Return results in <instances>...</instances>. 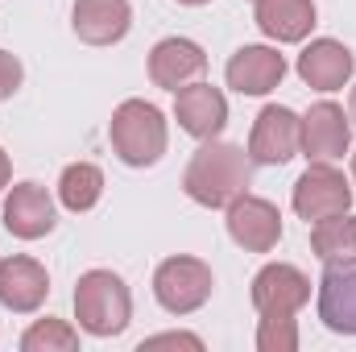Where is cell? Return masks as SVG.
Returning <instances> with one entry per match:
<instances>
[{
  "instance_id": "1",
  "label": "cell",
  "mask_w": 356,
  "mask_h": 352,
  "mask_svg": "<svg viewBox=\"0 0 356 352\" xmlns=\"http://www.w3.org/2000/svg\"><path fill=\"white\" fill-rule=\"evenodd\" d=\"M253 182V162L241 145H228V141H207L186 175H182V191L203 203V207H228L236 195H245Z\"/></svg>"
},
{
  "instance_id": "2",
  "label": "cell",
  "mask_w": 356,
  "mask_h": 352,
  "mask_svg": "<svg viewBox=\"0 0 356 352\" xmlns=\"http://www.w3.org/2000/svg\"><path fill=\"white\" fill-rule=\"evenodd\" d=\"M133 298L112 269H88L75 286V319L91 336H120L129 328Z\"/></svg>"
},
{
  "instance_id": "3",
  "label": "cell",
  "mask_w": 356,
  "mask_h": 352,
  "mask_svg": "<svg viewBox=\"0 0 356 352\" xmlns=\"http://www.w3.org/2000/svg\"><path fill=\"white\" fill-rule=\"evenodd\" d=\"M112 150L124 166H154L166 154V120L145 99H124L108 125Z\"/></svg>"
},
{
  "instance_id": "4",
  "label": "cell",
  "mask_w": 356,
  "mask_h": 352,
  "mask_svg": "<svg viewBox=\"0 0 356 352\" xmlns=\"http://www.w3.org/2000/svg\"><path fill=\"white\" fill-rule=\"evenodd\" d=\"M211 265H203L199 257H170L158 265L154 273V294L170 315H191L211 298Z\"/></svg>"
},
{
  "instance_id": "5",
  "label": "cell",
  "mask_w": 356,
  "mask_h": 352,
  "mask_svg": "<svg viewBox=\"0 0 356 352\" xmlns=\"http://www.w3.org/2000/svg\"><path fill=\"white\" fill-rule=\"evenodd\" d=\"M348 207H353V186H348V178L340 175L336 166H327V162H315L307 175L294 182V211L307 224L344 216Z\"/></svg>"
},
{
  "instance_id": "6",
  "label": "cell",
  "mask_w": 356,
  "mask_h": 352,
  "mask_svg": "<svg viewBox=\"0 0 356 352\" xmlns=\"http://www.w3.org/2000/svg\"><path fill=\"white\" fill-rule=\"evenodd\" d=\"M353 145V116L340 108V104H315L307 116H302V133H298V150L315 162H332V158H344Z\"/></svg>"
},
{
  "instance_id": "7",
  "label": "cell",
  "mask_w": 356,
  "mask_h": 352,
  "mask_svg": "<svg viewBox=\"0 0 356 352\" xmlns=\"http://www.w3.org/2000/svg\"><path fill=\"white\" fill-rule=\"evenodd\" d=\"M228 232H232V241L241 245V249H249V253H269L277 241H282V216H277V207L261 199V195H236L232 203H228Z\"/></svg>"
},
{
  "instance_id": "8",
  "label": "cell",
  "mask_w": 356,
  "mask_h": 352,
  "mask_svg": "<svg viewBox=\"0 0 356 352\" xmlns=\"http://www.w3.org/2000/svg\"><path fill=\"white\" fill-rule=\"evenodd\" d=\"M298 133H302V120L282 108V104H269L261 108L257 125H253V137H249V158L261 162V166H286L294 154H298Z\"/></svg>"
},
{
  "instance_id": "9",
  "label": "cell",
  "mask_w": 356,
  "mask_h": 352,
  "mask_svg": "<svg viewBox=\"0 0 356 352\" xmlns=\"http://www.w3.org/2000/svg\"><path fill=\"white\" fill-rule=\"evenodd\" d=\"M311 298V278L294 265L273 262L253 278V307L261 315H294Z\"/></svg>"
},
{
  "instance_id": "10",
  "label": "cell",
  "mask_w": 356,
  "mask_h": 352,
  "mask_svg": "<svg viewBox=\"0 0 356 352\" xmlns=\"http://www.w3.org/2000/svg\"><path fill=\"white\" fill-rule=\"evenodd\" d=\"M175 116L191 137L211 141L224 129V120H228V99H224V91L211 88V83H191V88H178Z\"/></svg>"
},
{
  "instance_id": "11",
  "label": "cell",
  "mask_w": 356,
  "mask_h": 352,
  "mask_svg": "<svg viewBox=\"0 0 356 352\" xmlns=\"http://www.w3.org/2000/svg\"><path fill=\"white\" fill-rule=\"evenodd\" d=\"M4 228L21 241H38L54 228V199L38 182H17L4 199Z\"/></svg>"
},
{
  "instance_id": "12",
  "label": "cell",
  "mask_w": 356,
  "mask_h": 352,
  "mask_svg": "<svg viewBox=\"0 0 356 352\" xmlns=\"http://www.w3.org/2000/svg\"><path fill=\"white\" fill-rule=\"evenodd\" d=\"M71 25L79 33V42L88 46H112L129 33L133 25V8L129 0H75Z\"/></svg>"
},
{
  "instance_id": "13",
  "label": "cell",
  "mask_w": 356,
  "mask_h": 352,
  "mask_svg": "<svg viewBox=\"0 0 356 352\" xmlns=\"http://www.w3.org/2000/svg\"><path fill=\"white\" fill-rule=\"evenodd\" d=\"M319 319L340 336H356V262L327 265L319 278Z\"/></svg>"
},
{
  "instance_id": "14",
  "label": "cell",
  "mask_w": 356,
  "mask_h": 352,
  "mask_svg": "<svg viewBox=\"0 0 356 352\" xmlns=\"http://www.w3.org/2000/svg\"><path fill=\"white\" fill-rule=\"evenodd\" d=\"M353 67H356L353 50L344 42H332V38H319V42H311L298 54V75H302V83H311L315 91L344 88L353 79Z\"/></svg>"
},
{
  "instance_id": "15",
  "label": "cell",
  "mask_w": 356,
  "mask_h": 352,
  "mask_svg": "<svg viewBox=\"0 0 356 352\" xmlns=\"http://www.w3.org/2000/svg\"><path fill=\"white\" fill-rule=\"evenodd\" d=\"M286 75V58L269 46H241L228 58V88H236L241 95H266L282 83Z\"/></svg>"
},
{
  "instance_id": "16",
  "label": "cell",
  "mask_w": 356,
  "mask_h": 352,
  "mask_svg": "<svg viewBox=\"0 0 356 352\" xmlns=\"http://www.w3.org/2000/svg\"><path fill=\"white\" fill-rule=\"evenodd\" d=\"M50 294V278L33 257H4L0 262V303L8 311H38Z\"/></svg>"
},
{
  "instance_id": "17",
  "label": "cell",
  "mask_w": 356,
  "mask_h": 352,
  "mask_svg": "<svg viewBox=\"0 0 356 352\" xmlns=\"http://www.w3.org/2000/svg\"><path fill=\"white\" fill-rule=\"evenodd\" d=\"M203 71H207V54H203L195 42H186V38H166V42H158L154 54H149V79L166 91L186 88V83L199 79Z\"/></svg>"
},
{
  "instance_id": "18",
  "label": "cell",
  "mask_w": 356,
  "mask_h": 352,
  "mask_svg": "<svg viewBox=\"0 0 356 352\" xmlns=\"http://www.w3.org/2000/svg\"><path fill=\"white\" fill-rule=\"evenodd\" d=\"M257 25L273 42H302L315 25L311 0H257Z\"/></svg>"
},
{
  "instance_id": "19",
  "label": "cell",
  "mask_w": 356,
  "mask_h": 352,
  "mask_svg": "<svg viewBox=\"0 0 356 352\" xmlns=\"http://www.w3.org/2000/svg\"><path fill=\"white\" fill-rule=\"evenodd\" d=\"M311 253L323 265H348L356 262V216H332L319 220L311 232Z\"/></svg>"
},
{
  "instance_id": "20",
  "label": "cell",
  "mask_w": 356,
  "mask_h": 352,
  "mask_svg": "<svg viewBox=\"0 0 356 352\" xmlns=\"http://www.w3.org/2000/svg\"><path fill=\"white\" fill-rule=\"evenodd\" d=\"M99 195H104V175H99L91 162H75V166H67L63 178H58V199H63V207H71V211L95 207Z\"/></svg>"
},
{
  "instance_id": "21",
  "label": "cell",
  "mask_w": 356,
  "mask_h": 352,
  "mask_svg": "<svg viewBox=\"0 0 356 352\" xmlns=\"http://www.w3.org/2000/svg\"><path fill=\"white\" fill-rule=\"evenodd\" d=\"M21 349L25 352H75L79 349V336H75V328H67L63 319H38V323L21 336Z\"/></svg>"
},
{
  "instance_id": "22",
  "label": "cell",
  "mask_w": 356,
  "mask_h": 352,
  "mask_svg": "<svg viewBox=\"0 0 356 352\" xmlns=\"http://www.w3.org/2000/svg\"><path fill=\"white\" fill-rule=\"evenodd\" d=\"M257 349L261 352H294L298 349V328H294V319H290V315H261Z\"/></svg>"
},
{
  "instance_id": "23",
  "label": "cell",
  "mask_w": 356,
  "mask_h": 352,
  "mask_svg": "<svg viewBox=\"0 0 356 352\" xmlns=\"http://www.w3.org/2000/svg\"><path fill=\"white\" fill-rule=\"evenodd\" d=\"M17 88H21V63L8 50H0V99H8Z\"/></svg>"
},
{
  "instance_id": "24",
  "label": "cell",
  "mask_w": 356,
  "mask_h": 352,
  "mask_svg": "<svg viewBox=\"0 0 356 352\" xmlns=\"http://www.w3.org/2000/svg\"><path fill=\"white\" fill-rule=\"evenodd\" d=\"M154 349H203V340L199 336H182V332H170V336H154V340H145L141 352H154Z\"/></svg>"
},
{
  "instance_id": "25",
  "label": "cell",
  "mask_w": 356,
  "mask_h": 352,
  "mask_svg": "<svg viewBox=\"0 0 356 352\" xmlns=\"http://www.w3.org/2000/svg\"><path fill=\"white\" fill-rule=\"evenodd\" d=\"M8 175H13V170H8V154H4V150H0V191H4V186H8Z\"/></svg>"
},
{
  "instance_id": "26",
  "label": "cell",
  "mask_w": 356,
  "mask_h": 352,
  "mask_svg": "<svg viewBox=\"0 0 356 352\" xmlns=\"http://www.w3.org/2000/svg\"><path fill=\"white\" fill-rule=\"evenodd\" d=\"M348 116H353V125H356V88H353V104H348Z\"/></svg>"
},
{
  "instance_id": "27",
  "label": "cell",
  "mask_w": 356,
  "mask_h": 352,
  "mask_svg": "<svg viewBox=\"0 0 356 352\" xmlns=\"http://www.w3.org/2000/svg\"><path fill=\"white\" fill-rule=\"evenodd\" d=\"M178 4H207V0H178Z\"/></svg>"
},
{
  "instance_id": "28",
  "label": "cell",
  "mask_w": 356,
  "mask_h": 352,
  "mask_svg": "<svg viewBox=\"0 0 356 352\" xmlns=\"http://www.w3.org/2000/svg\"><path fill=\"white\" fill-rule=\"evenodd\" d=\"M353 178H356V154H353Z\"/></svg>"
}]
</instances>
